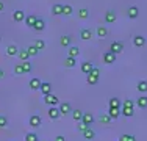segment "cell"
Masks as SVG:
<instances>
[{
    "instance_id": "cell-1",
    "label": "cell",
    "mask_w": 147,
    "mask_h": 141,
    "mask_svg": "<svg viewBox=\"0 0 147 141\" xmlns=\"http://www.w3.org/2000/svg\"><path fill=\"white\" fill-rule=\"evenodd\" d=\"M44 102L49 105V107H55V105L59 104V99L53 94H49V96H44Z\"/></svg>"
},
{
    "instance_id": "cell-2",
    "label": "cell",
    "mask_w": 147,
    "mask_h": 141,
    "mask_svg": "<svg viewBox=\"0 0 147 141\" xmlns=\"http://www.w3.org/2000/svg\"><path fill=\"white\" fill-rule=\"evenodd\" d=\"M102 58H103V63H107V64H111V63L116 61V55H114L113 52H110V50L103 52Z\"/></svg>"
},
{
    "instance_id": "cell-3",
    "label": "cell",
    "mask_w": 147,
    "mask_h": 141,
    "mask_svg": "<svg viewBox=\"0 0 147 141\" xmlns=\"http://www.w3.org/2000/svg\"><path fill=\"white\" fill-rule=\"evenodd\" d=\"M124 50V44L122 42H113V44L110 45V52H113L114 55H117V54H121V52Z\"/></svg>"
},
{
    "instance_id": "cell-4",
    "label": "cell",
    "mask_w": 147,
    "mask_h": 141,
    "mask_svg": "<svg viewBox=\"0 0 147 141\" xmlns=\"http://www.w3.org/2000/svg\"><path fill=\"white\" fill-rule=\"evenodd\" d=\"M39 91L44 94V96H49V94H52V83H49V82H42V83H41Z\"/></svg>"
},
{
    "instance_id": "cell-5",
    "label": "cell",
    "mask_w": 147,
    "mask_h": 141,
    "mask_svg": "<svg viewBox=\"0 0 147 141\" xmlns=\"http://www.w3.org/2000/svg\"><path fill=\"white\" fill-rule=\"evenodd\" d=\"M41 122H42V119H41L39 115H33V116H30V119H28V124L31 127H39Z\"/></svg>"
},
{
    "instance_id": "cell-6",
    "label": "cell",
    "mask_w": 147,
    "mask_h": 141,
    "mask_svg": "<svg viewBox=\"0 0 147 141\" xmlns=\"http://www.w3.org/2000/svg\"><path fill=\"white\" fill-rule=\"evenodd\" d=\"M41 80L38 79V77H33V79L30 80V83H28V86H30V89H33V91H36V89H39L41 88Z\"/></svg>"
},
{
    "instance_id": "cell-7",
    "label": "cell",
    "mask_w": 147,
    "mask_h": 141,
    "mask_svg": "<svg viewBox=\"0 0 147 141\" xmlns=\"http://www.w3.org/2000/svg\"><path fill=\"white\" fill-rule=\"evenodd\" d=\"M13 19H14L16 22H22V20H25V13H24L22 9H16V11L13 13Z\"/></svg>"
},
{
    "instance_id": "cell-8",
    "label": "cell",
    "mask_w": 147,
    "mask_h": 141,
    "mask_svg": "<svg viewBox=\"0 0 147 141\" xmlns=\"http://www.w3.org/2000/svg\"><path fill=\"white\" fill-rule=\"evenodd\" d=\"M133 44H135L136 47H142V45L146 44V38L141 36V35H136V36H133Z\"/></svg>"
},
{
    "instance_id": "cell-9",
    "label": "cell",
    "mask_w": 147,
    "mask_h": 141,
    "mask_svg": "<svg viewBox=\"0 0 147 141\" xmlns=\"http://www.w3.org/2000/svg\"><path fill=\"white\" fill-rule=\"evenodd\" d=\"M47 113H49V118H50V119H58L59 116H61V113H59V110L57 107H50Z\"/></svg>"
},
{
    "instance_id": "cell-10",
    "label": "cell",
    "mask_w": 147,
    "mask_h": 141,
    "mask_svg": "<svg viewBox=\"0 0 147 141\" xmlns=\"http://www.w3.org/2000/svg\"><path fill=\"white\" fill-rule=\"evenodd\" d=\"M80 122H83V124H86V125H91L94 122V116L91 115V113H83V118Z\"/></svg>"
},
{
    "instance_id": "cell-11",
    "label": "cell",
    "mask_w": 147,
    "mask_h": 141,
    "mask_svg": "<svg viewBox=\"0 0 147 141\" xmlns=\"http://www.w3.org/2000/svg\"><path fill=\"white\" fill-rule=\"evenodd\" d=\"M58 110L61 115H67V113H71V104H69V102H63V104H59Z\"/></svg>"
},
{
    "instance_id": "cell-12",
    "label": "cell",
    "mask_w": 147,
    "mask_h": 141,
    "mask_svg": "<svg viewBox=\"0 0 147 141\" xmlns=\"http://www.w3.org/2000/svg\"><path fill=\"white\" fill-rule=\"evenodd\" d=\"M127 14H128L130 19H136V17L139 16V8H138V6H130L128 11H127Z\"/></svg>"
},
{
    "instance_id": "cell-13",
    "label": "cell",
    "mask_w": 147,
    "mask_h": 141,
    "mask_svg": "<svg viewBox=\"0 0 147 141\" xmlns=\"http://www.w3.org/2000/svg\"><path fill=\"white\" fill-rule=\"evenodd\" d=\"M105 20H107L108 24L114 22V20H116V13H114L113 9H108V11L105 13Z\"/></svg>"
},
{
    "instance_id": "cell-14",
    "label": "cell",
    "mask_w": 147,
    "mask_h": 141,
    "mask_svg": "<svg viewBox=\"0 0 147 141\" xmlns=\"http://www.w3.org/2000/svg\"><path fill=\"white\" fill-rule=\"evenodd\" d=\"M80 38H82V39H91V38H92V31H91L89 28H83V30L80 31Z\"/></svg>"
},
{
    "instance_id": "cell-15",
    "label": "cell",
    "mask_w": 147,
    "mask_h": 141,
    "mask_svg": "<svg viewBox=\"0 0 147 141\" xmlns=\"http://www.w3.org/2000/svg\"><path fill=\"white\" fill-rule=\"evenodd\" d=\"M17 55H19L20 63H22V61H28V58H30V55H28V52H27V49H20Z\"/></svg>"
},
{
    "instance_id": "cell-16",
    "label": "cell",
    "mask_w": 147,
    "mask_h": 141,
    "mask_svg": "<svg viewBox=\"0 0 147 141\" xmlns=\"http://www.w3.org/2000/svg\"><path fill=\"white\" fill-rule=\"evenodd\" d=\"M44 28H45V22H44L42 19H38L36 24L33 25V30H34V31H42Z\"/></svg>"
},
{
    "instance_id": "cell-17",
    "label": "cell",
    "mask_w": 147,
    "mask_h": 141,
    "mask_svg": "<svg viewBox=\"0 0 147 141\" xmlns=\"http://www.w3.org/2000/svg\"><path fill=\"white\" fill-rule=\"evenodd\" d=\"M92 68H94V66H92V63H91V61H83L82 63V72H85V74H89Z\"/></svg>"
},
{
    "instance_id": "cell-18",
    "label": "cell",
    "mask_w": 147,
    "mask_h": 141,
    "mask_svg": "<svg viewBox=\"0 0 147 141\" xmlns=\"http://www.w3.org/2000/svg\"><path fill=\"white\" fill-rule=\"evenodd\" d=\"M83 136H85V140H94L96 138V132L89 127V129H86L85 132H83Z\"/></svg>"
},
{
    "instance_id": "cell-19",
    "label": "cell",
    "mask_w": 147,
    "mask_h": 141,
    "mask_svg": "<svg viewBox=\"0 0 147 141\" xmlns=\"http://www.w3.org/2000/svg\"><path fill=\"white\" fill-rule=\"evenodd\" d=\"M36 20H38V17L33 16V14H30V16H25V24H27L28 27H31V28H33V25L36 24Z\"/></svg>"
},
{
    "instance_id": "cell-20",
    "label": "cell",
    "mask_w": 147,
    "mask_h": 141,
    "mask_svg": "<svg viewBox=\"0 0 147 141\" xmlns=\"http://www.w3.org/2000/svg\"><path fill=\"white\" fill-rule=\"evenodd\" d=\"M6 54H8L9 56H14L19 54V49H17V45L14 44H11V45H8V49H6Z\"/></svg>"
},
{
    "instance_id": "cell-21",
    "label": "cell",
    "mask_w": 147,
    "mask_h": 141,
    "mask_svg": "<svg viewBox=\"0 0 147 141\" xmlns=\"http://www.w3.org/2000/svg\"><path fill=\"white\" fill-rule=\"evenodd\" d=\"M64 66H66V68H74V66H77V58L67 56V58L64 60Z\"/></svg>"
},
{
    "instance_id": "cell-22",
    "label": "cell",
    "mask_w": 147,
    "mask_h": 141,
    "mask_svg": "<svg viewBox=\"0 0 147 141\" xmlns=\"http://www.w3.org/2000/svg\"><path fill=\"white\" fill-rule=\"evenodd\" d=\"M119 115H121V110H119V108H110V110H108V116H110L111 119H117Z\"/></svg>"
},
{
    "instance_id": "cell-23",
    "label": "cell",
    "mask_w": 147,
    "mask_h": 141,
    "mask_svg": "<svg viewBox=\"0 0 147 141\" xmlns=\"http://www.w3.org/2000/svg\"><path fill=\"white\" fill-rule=\"evenodd\" d=\"M136 105H138L139 108H147V96H141L136 100Z\"/></svg>"
},
{
    "instance_id": "cell-24",
    "label": "cell",
    "mask_w": 147,
    "mask_h": 141,
    "mask_svg": "<svg viewBox=\"0 0 147 141\" xmlns=\"http://www.w3.org/2000/svg\"><path fill=\"white\" fill-rule=\"evenodd\" d=\"M82 118H83V111L82 110H74L72 111V119H74V121L80 122V121H82Z\"/></svg>"
},
{
    "instance_id": "cell-25",
    "label": "cell",
    "mask_w": 147,
    "mask_h": 141,
    "mask_svg": "<svg viewBox=\"0 0 147 141\" xmlns=\"http://www.w3.org/2000/svg\"><path fill=\"white\" fill-rule=\"evenodd\" d=\"M20 64H22L24 74H30V72H31V69H33V66H31V63H30V61H22Z\"/></svg>"
},
{
    "instance_id": "cell-26",
    "label": "cell",
    "mask_w": 147,
    "mask_h": 141,
    "mask_svg": "<svg viewBox=\"0 0 147 141\" xmlns=\"http://www.w3.org/2000/svg\"><path fill=\"white\" fill-rule=\"evenodd\" d=\"M121 113L125 116V118H131V116L135 115V111H133V108H130V107H124V108H122V111H121Z\"/></svg>"
},
{
    "instance_id": "cell-27",
    "label": "cell",
    "mask_w": 147,
    "mask_h": 141,
    "mask_svg": "<svg viewBox=\"0 0 147 141\" xmlns=\"http://www.w3.org/2000/svg\"><path fill=\"white\" fill-rule=\"evenodd\" d=\"M52 13H53L55 16H58V14H63V5H59V3L53 5V6H52Z\"/></svg>"
},
{
    "instance_id": "cell-28",
    "label": "cell",
    "mask_w": 147,
    "mask_h": 141,
    "mask_svg": "<svg viewBox=\"0 0 147 141\" xmlns=\"http://www.w3.org/2000/svg\"><path fill=\"white\" fill-rule=\"evenodd\" d=\"M78 17L80 19H88L89 17V9H86V8L78 9Z\"/></svg>"
},
{
    "instance_id": "cell-29",
    "label": "cell",
    "mask_w": 147,
    "mask_h": 141,
    "mask_svg": "<svg viewBox=\"0 0 147 141\" xmlns=\"http://www.w3.org/2000/svg\"><path fill=\"white\" fill-rule=\"evenodd\" d=\"M80 54V49L78 47H69V55L67 56H72V58H77Z\"/></svg>"
},
{
    "instance_id": "cell-30",
    "label": "cell",
    "mask_w": 147,
    "mask_h": 141,
    "mask_svg": "<svg viewBox=\"0 0 147 141\" xmlns=\"http://www.w3.org/2000/svg\"><path fill=\"white\" fill-rule=\"evenodd\" d=\"M59 44H61L63 47H67V45L71 44V36H61L59 38Z\"/></svg>"
},
{
    "instance_id": "cell-31",
    "label": "cell",
    "mask_w": 147,
    "mask_h": 141,
    "mask_svg": "<svg viewBox=\"0 0 147 141\" xmlns=\"http://www.w3.org/2000/svg\"><path fill=\"white\" fill-rule=\"evenodd\" d=\"M138 91H141V93H147V82H146V80L138 82Z\"/></svg>"
},
{
    "instance_id": "cell-32",
    "label": "cell",
    "mask_w": 147,
    "mask_h": 141,
    "mask_svg": "<svg viewBox=\"0 0 147 141\" xmlns=\"http://www.w3.org/2000/svg\"><path fill=\"white\" fill-rule=\"evenodd\" d=\"M121 107V100L116 97H113V99H110V108H119Z\"/></svg>"
},
{
    "instance_id": "cell-33",
    "label": "cell",
    "mask_w": 147,
    "mask_h": 141,
    "mask_svg": "<svg viewBox=\"0 0 147 141\" xmlns=\"http://www.w3.org/2000/svg\"><path fill=\"white\" fill-rule=\"evenodd\" d=\"M86 82H88V85H97V83H99V77H94V75H89V74H88Z\"/></svg>"
},
{
    "instance_id": "cell-34",
    "label": "cell",
    "mask_w": 147,
    "mask_h": 141,
    "mask_svg": "<svg viewBox=\"0 0 147 141\" xmlns=\"http://www.w3.org/2000/svg\"><path fill=\"white\" fill-rule=\"evenodd\" d=\"M34 47H36L38 49V50H42V49H45V42L42 41V39H36V41H34Z\"/></svg>"
},
{
    "instance_id": "cell-35",
    "label": "cell",
    "mask_w": 147,
    "mask_h": 141,
    "mask_svg": "<svg viewBox=\"0 0 147 141\" xmlns=\"http://www.w3.org/2000/svg\"><path fill=\"white\" fill-rule=\"evenodd\" d=\"M27 52H28V55L30 56H36L38 54H39V50H38L34 45H30V47H27Z\"/></svg>"
},
{
    "instance_id": "cell-36",
    "label": "cell",
    "mask_w": 147,
    "mask_h": 141,
    "mask_svg": "<svg viewBox=\"0 0 147 141\" xmlns=\"http://www.w3.org/2000/svg\"><path fill=\"white\" fill-rule=\"evenodd\" d=\"M25 141H39V136L36 135V133H27V136H25Z\"/></svg>"
},
{
    "instance_id": "cell-37",
    "label": "cell",
    "mask_w": 147,
    "mask_h": 141,
    "mask_svg": "<svg viewBox=\"0 0 147 141\" xmlns=\"http://www.w3.org/2000/svg\"><path fill=\"white\" fill-rule=\"evenodd\" d=\"M100 122H102V124H110V122H111V118H110V116H108V113H107V115H100Z\"/></svg>"
},
{
    "instance_id": "cell-38",
    "label": "cell",
    "mask_w": 147,
    "mask_h": 141,
    "mask_svg": "<svg viewBox=\"0 0 147 141\" xmlns=\"http://www.w3.org/2000/svg\"><path fill=\"white\" fill-rule=\"evenodd\" d=\"M97 35H99L100 38H105L108 35V30L105 27H99V28H97Z\"/></svg>"
},
{
    "instance_id": "cell-39",
    "label": "cell",
    "mask_w": 147,
    "mask_h": 141,
    "mask_svg": "<svg viewBox=\"0 0 147 141\" xmlns=\"http://www.w3.org/2000/svg\"><path fill=\"white\" fill-rule=\"evenodd\" d=\"M6 125H8V118L0 115V129H3V127H6Z\"/></svg>"
},
{
    "instance_id": "cell-40",
    "label": "cell",
    "mask_w": 147,
    "mask_h": 141,
    "mask_svg": "<svg viewBox=\"0 0 147 141\" xmlns=\"http://www.w3.org/2000/svg\"><path fill=\"white\" fill-rule=\"evenodd\" d=\"M63 14H66V16L72 14V6L71 5H63Z\"/></svg>"
},
{
    "instance_id": "cell-41",
    "label": "cell",
    "mask_w": 147,
    "mask_h": 141,
    "mask_svg": "<svg viewBox=\"0 0 147 141\" xmlns=\"http://www.w3.org/2000/svg\"><path fill=\"white\" fill-rule=\"evenodd\" d=\"M119 141H136V138L133 135H122L119 138Z\"/></svg>"
},
{
    "instance_id": "cell-42",
    "label": "cell",
    "mask_w": 147,
    "mask_h": 141,
    "mask_svg": "<svg viewBox=\"0 0 147 141\" xmlns=\"http://www.w3.org/2000/svg\"><path fill=\"white\" fill-rule=\"evenodd\" d=\"M14 72L17 74V75H22L24 74V69H22V64H20V63H17V64L14 66Z\"/></svg>"
},
{
    "instance_id": "cell-43",
    "label": "cell",
    "mask_w": 147,
    "mask_h": 141,
    "mask_svg": "<svg viewBox=\"0 0 147 141\" xmlns=\"http://www.w3.org/2000/svg\"><path fill=\"white\" fill-rule=\"evenodd\" d=\"M86 129H89V125L83 124V122H78V124H77V130H80V132H85Z\"/></svg>"
},
{
    "instance_id": "cell-44",
    "label": "cell",
    "mask_w": 147,
    "mask_h": 141,
    "mask_svg": "<svg viewBox=\"0 0 147 141\" xmlns=\"http://www.w3.org/2000/svg\"><path fill=\"white\" fill-rule=\"evenodd\" d=\"M89 75L99 77V75H100V70H99V68H92V69H91V72H89Z\"/></svg>"
},
{
    "instance_id": "cell-45",
    "label": "cell",
    "mask_w": 147,
    "mask_h": 141,
    "mask_svg": "<svg viewBox=\"0 0 147 141\" xmlns=\"http://www.w3.org/2000/svg\"><path fill=\"white\" fill-rule=\"evenodd\" d=\"M124 107H130V108H133V102L130 100V99H127V100L124 102Z\"/></svg>"
},
{
    "instance_id": "cell-46",
    "label": "cell",
    "mask_w": 147,
    "mask_h": 141,
    "mask_svg": "<svg viewBox=\"0 0 147 141\" xmlns=\"http://www.w3.org/2000/svg\"><path fill=\"white\" fill-rule=\"evenodd\" d=\"M55 141H66V138L63 135H58V136H55Z\"/></svg>"
},
{
    "instance_id": "cell-47",
    "label": "cell",
    "mask_w": 147,
    "mask_h": 141,
    "mask_svg": "<svg viewBox=\"0 0 147 141\" xmlns=\"http://www.w3.org/2000/svg\"><path fill=\"white\" fill-rule=\"evenodd\" d=\"M3 8H5V5H3V2L0 0V11H3Z\"/></svg>"
},
{
    "instance_id": "cell-48",
    "label": "cell",
    "mask_w": 147,
    "mask_h": 141,
    "mask_svg": "<svg viewBox=\"0 0 147 141\" xmlns=\"http://www.w3.org/2000/svg\"><path fill=\"white\" fill-rule=\"evenodd\" d=\"M0 79H3V69L0 68Z\"/></svg>"
},
{
    "instance_id": "cell-49",
    "label": "cell",
    "mask_w": 147,
    "mask_h": 141,
    "mask_svg": "<svg viewBox=\"0 0 147 141\" xmlns=\"http://www.w3.org/2000/svg\"><path fill=\"white\" fill-rule=\"evenodd\" d=\"M0 42H2V36H0Z\"/></svg>"
},
{
    "instance_id": "cell-50",
    "label": "cell",
    "mask_w": 147,
    "mask_h": 141,
    "mask_svg": "<svg viewBox=\"0 0 147 141\" xmlns=\"http://www.w3.org/2000/svg\"><path fill=\"white\" fill-rule=\"evenodd\" d=\"M42 141H45V140H42Z\"/></svg>"
}]
</instances>
